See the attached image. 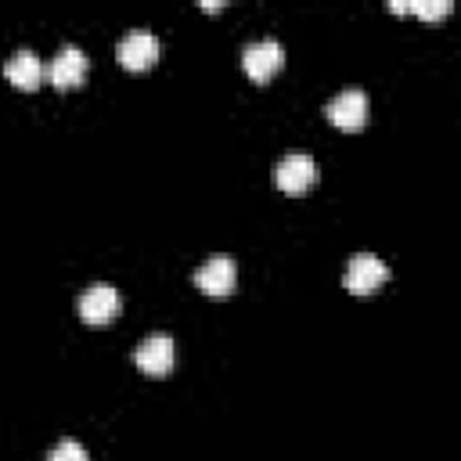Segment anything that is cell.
<instances>
[{
	"label": "cell",
	"mask_w": 461,
	"mask_h": 461,
	"mask_svg": "<svg viewBox=\"0 0 461 461\" xmlns=\"http://www.w3.org/2000/svg\"><path fill=\"white\" fill-rule=\"evenodd\" d=\"M234 285H238V263H234V256H227V252L209 256V259L194 270V288H198L202 295L223 299V295L234 292Z\"/></svg>",
	"instance_id": "cell-1"
},
{
	"label": "cell",
	"mask_w": 461,
	"mask_h": 461,
	"mask_svg": "<svg viewBox=\"0 0 461 461\" xmlns=\"http://www.w3.org/2000/svg\"><path fill=\"white\" fill-rule=\"evenodd\" d=\"M119 310H122V295L108 281H94L79 295V317H83V324H94V328L97 324H108V321L119 317Z\"/></svg>",
	"instance_id": "cell-2"
},
{
	"label": "cell",
	"mask_w": 461,
	"mask_h": 461,
	"mask_svg": "<svg viewBox=\"0 0 461 461\" xmlns=\"http://www.w3.org/2000/svg\"><path fill=\"white\" fill-rule=\"evenodd\" d=\"M342 281H346V292H353V295H371V292H378V288L389 281V267H385L375 252H357V256H349Z\"/></svg>",
	"instance_id": "cell-3"
},
{
	"label": "cell",
	"mask_w": 461,
	"mask_h": 461,
	"mask_svg": "<svg viewBox=\"0 0 461 461\" xmlns=\"http://www.w3.org/2000/svg\"><path fill=\"white\" fill-rule=\"evenodd\" d=\"M274 184L285 194H306L317 184V162L306 151H288L274 169Z\"/></svg>",
	"instance_id": "cell-4"
},
{
	"label": "cell",
	"mask_w": 461,
	"mask_h": 461,
	"mask_svg": "<svg viewBox=\"0 0 461 461\" xmlns=\"http://www.w3.org/2000/svg\"><path fill=\"white\" fill-rule=\"evenodd\" d=\"M133 360H137V367H140L144 375L162 378V375L173 367V360H176V342H173L169 335L155 331V335H148V339H140V342H137Z\"/></svg>",
	"instance_id": "cell-5"
},
{
	"label": "cell",
	"mask_w": 461,
	"mask_h": 461,
	"mask_svg": "<svg viewBox=\"0 0 461 461\" xmlns=\"http://www.w3.org/2000/svg\"><path fill=\"white\" fill-rule=\"evenodd\" d=\"M281 65H285V50L277 40H256L241 50V68L256 83H267L274 72H281Z\"/></svg>",
	"instance_id": "cell-6"
},
{
	"label": "cell",
	"mask_w": 461,
	"mask_h": 461,
	"mask_svg": "<svg viewBox=\"0 0 461 461\" xmlns=\"http://www.w3.org/2000/svg\"><path fill=\"white\" fill-rule=\"evenodd\" d=\"M324 115L339 126V130H360L367 122V94L360 86H346L342 94H335L324 104Z\"/></svg>",
	"instance_id": "cell-7"
},
{
	"label": "cell",
	"mask_w": 461,
	"mask_h": 461,
	"mask_svg": "<svg viewBox=\"0 0 461 461\" xmlns=\"http://www.w3.org/2000/svg\"><path fill=\"white\" fill-rule=\"evenodd\" d=\"M119 61L130 68V72H144L158 61V36L148 32V29H130L122 40H119Z\"/></svg>",
	"instance_id": "cell-8"
},
{
	"label": "cell",
	"mask_w": 461,
	"mask_h": 461,
	"mask_svg": "<svg viewBox=\"0 0 461 461\" xmlns=\"http://www.w3.org/2000/svg\"><path fill=\"white\" fill-rule=\"evenodd\" d=\"M86 54L76 47V43H65L58 54H54V61L47 65V76H50V83L58 86V90H72V86H79L83 79H86Z\"/></svg>",
	"instance_id": "cell-9"
},
{
	"label": "cell",
	"mask_w": 461,
	"mask_h": 461,
	"mask_svg": "<svg viewBox=\"0 0 461 461\" xmlns=\"http://www.w3.org/2000/svg\"><path fill=\"white\" fill-rule=\"evenodd\" d=\"M4 76H7L18 90H36V86H40V79L47 76V68H43V61H40V54H36V50L18 47V50L7 58Z\"/></svg>",
	"instance_id": "cell-10"
},
{
	"label": "cell",
	"mask_w": 461,
	"mask_h": 461,
	"mask_svg": "<svg viewBox=\"0 0 461 461\" xmlns=\"http://www.w3.org/2000/svg\"><path fill=\"white\" fill-rule=\"evenodd\" d=\"M47 461H90V457H86V447H83L79 439H61V443L47 454Z\"/></svg>",
	"instance_id": "cell-11"
},
{
	"label": "cell",
	"mask_w": 461,
	"mask_h": 461,
	"mask_svg": "<svg viewBox=\"0 0 461 461\" xmlns=\"http://www.w3.org/2000/svg\"><path fill=\"white\" fill-rule=\"evenodd\" d=\"M407 14H418L425 22H436L443 14H450V0H432V4H407Z\"/></svg>",
	"instance_id": "cell-12"
}]
</instances>
